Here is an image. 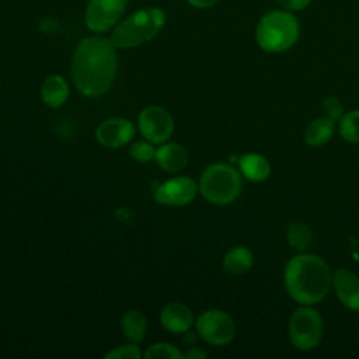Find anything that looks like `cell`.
I'll use <instances>...</instances> for the list:
<instances>
[{
	"instance_id": "obj_13",
	"label": "cell",
	"mask_w": 359,
	"mask_h": 359,
	"mask_svg": "<svg viewBox=\"0 0 359 359\" xmlns=\"http://www.w3.org/2000/svg\"><path fill=\"white\" fill-rule=\"evenodd\" d=\"M194 314L191 309L182 303H168L160 311V324L168 332L184 334L194 325Z\"/></svg>"
},
{
	"instance_id": "obj_19",
	"label": "cell",
	"mask_w": 359,
	"mask_h": 359,
	"mask_svg": "<svg viewBox=\"0 0 359 359\" xmlns=\"http://www.w3.org/2000/svg\"><path fill=\"white\" fill-rule=\"evenodd\" d=\"M121 328L129 342H142L147 330V321L144 314L139 310H128L121 320Z\"/></svg>"
},
{
	"instance_id": "obj_7",
	"label": "cell",
	"mask_w": 359,
	"mask_h": 359,
	"mask_svg": "<svg viewBox=\"0 0 359 359\" xmlns=\"http://www.w3.org/2000/svg\"><path fill=\"white\" fill-rule=\"evenodd\" d=\"M198 335L212 345H227L236 335L233 317L219 309H209L198 316L195 321Z\"/></svg>"
},
{
	"instance_id": "obj_20",
	"label": "cell",
	"mask_w": 359,
	"mask_h": 359,
	"mask_svg": "<svg viewBox=\"0 0 359 359\" xmlns=\"http://www.w3.org/2000/svg\"><path fill=\"white\" fill-rule=\"evenodd\" d=\"M313 234L310 227L303 222H293L286 229V241L290 248L303 252L311 244Z\"/></svg>"
},
{
	"instance_id": "obj_9",
	"label": "cell",
	"mask_w": 359,
	"mask_h": 359,
	"mask_svg": "<svg viewBox=\"0 0 359 359\" xmlns=\"http://www.w3.org/2000/svg\"><path fill=\"white\" fill-rule=\"evenodd\" d=\"M128 0H90L86 10V25L94 32H105L118 24Z\"/></svg>"
},
{
	"instance_id": "obj_1",
	"label": "cell",
	"mask_w": 359,
	"mask_h": 359,
	"mask_svg": "<svg viewBox=\"0 0 359 359\" xmlns=\"http://www.w3.org/2000/svg\"><path fill=\"white\" fill-rule=\"evenodd\" d=\"M118 69L116 48L102 36L84 38L72 57V77L80 94L97 98L114 84Z\"/></svg>"
},
{
	"instance_id": "obj_23",
	"label": "cell",
	"mask_w": 359,
	"mask_h": 359,
	"mask_svg": "<svg viewBox=\"0 0 359 359\" xmlns=\"http://www.w3.org/2000/svg\"><path fill=\"white\" fill-rule=\"evenodd\" d=\"M130 157L135 161L139 163H149L151 160H154L156 156V149L153 147V143L146 140V142H136L135 144L130 146Z\"/></svg>"
},
{
	"instance_id": "obj_10",
	"label": "cell",
	"mask_w": 359,
	"mask_h": 359,
	"mask_svg": "<svg viewBox=\"0 0 359 359\" xmlns=\"http://www.w3.org/2000/svg\"><path fill=\"white\" fill-rule=\"evenodd\" d=\"M198 191L192 178L180 175L160 184L154 191V199L167 206H185L194 201Z\"/></svg>"
},
{
	"instance_id": "obj_2",
	"label": "cell",
	"mask_w": 359,
	"mask_h": 359,
	"mask_svg": "<svg viewBox=\"0 0 359 359\" xmlns=\"http://www.w3.org/2000/svg\"><path fill=\"white\" fill-rule=\"evenodd\" d=\"M287 294L299 304L320 303L332 287V271L318 255L302 252L290 258L283 271Z\"/></svg>"
},
{
	"instance_id": "obj_16",
	"label": "cell",
	"mask_w": 359,
	"mask_h": 359,
	"mask_svg": "<svg viewBox=\"0 0 359 359\" xmlns=\"http://www.w3.org/2000/svg\"><path fill=\"white\" fill-rule=\"evenodd\" d=\"M238 168L244 178L251 182H262L271 174L269 161L258 153H247L238 158Z\"/></svg>"
},
{
	"instance_id": "obj_21",
	"label": "cell",
	"mask_w": 359,
	"mask_h": 359,
	"mask_svg": "<svg viewBox=\"0 0 359 359\" xmlns=\"http://www.w3.org/2000/svg\"><path fill=\"white\" fill-rule=\"evenodd\" d=\"M338 130L344 140L359 143V109H352L339 119Z\"/></svg>"
},
{
	"instance_id": "obj_12",
	"label": "cell",
	"mask_w": 359,
	"mask_h": 359,
	"mask_svg": "<svg viewBox=\"0 0 359 359\" xmlns=\"http://www.w3.org/2000/svg\"><path fill=\"white\" fill-rule=\"evenodd\" d=\"M332 287L338 300L349 310L359 311V276L353 272L338 268L332 272Z\"/></svg>"
},
{
	"instance_id": "obj_14",
	"label": "cell",
	"mask_w": 359,
	"mask_h": 359,
	"mask_svg": "<svg viewBox=\"0 0 359 359\" xmlns=\"http://www.w3.org/2000/svg\"><path fill=\"white\" fill-rule=\"evenodd\" d=\"M154 160L167 172H180L188 165V151L178 143H163L156 149Z\"/></svg>"
},
{
	"instance_id": "obj_29",
	"label": "cell",
	"mask_w": 359,
	"mask_h": 359,
	"mask_svg": "<svg viewBox=\"0 0 359 359\" xmlns=\"http://www.w3.org/2000/svg\"><path fill=\"white\" fill-rule=\"evenodd\" d=\"M130 216H132V213H130V210L126 209V208H121V209L116 210V217H118L121 222H123V223L129 222V220H130Z\"/></svg>"
},
{
	"instance_id": "obj_24",
	"label": "cell",
	"mask_w": 359,
	"mask_h": 359,
	"mask_svg": "<svg viewBox=\"0 0 359 359\" xmlns=\"http://www.w3.org/2000/svg\"><path fill=\"white\" fill-rule=\"evenodd\" d=\"M142 356L137 344L129 342L116 348H112L109 352L105 353L108 359H139Z\"/></svg>"
},
{
	"instance_id": "obj_18",
	"label": "cell",
	"mask_w": 359,
	"mask_h": 359,
	"mask_svg": "<svg viewBox=\"0 0 359 359\" xmlns=\"http://www.w3.org/2000/svg\"><path fill=\"white\" fill-rule=\"evenodd\" d=\"M335 132V121L328 116H320L313 119L306 130H304V140L311 147H318L327 143Z\"/></svg>"
},
{
	"instance_id": "obj_8",
	"label": "cell",
	"mask_w": 359,
	"mask_h": 359,
	"mask_svg": "<svg viewBox=\"0 0 359 359\" xmlns=\"http://www.w3.org/2000/svg\"><path fill=\"white\" fill-rule=\"evenodd\" d=\"M137 128L142 136L153 144L164 143L174 132V119L165 108L150 105L139 114Z\"/></svg>"
},
{
	"instance_id": "obj_17",
	"label": "cell",
	"mask_w": 359,
	"mask_h": 359,
	"mask_svg": "<svg viewBox=\"0 0 359 359\" xmlns=\"http://www.w3.org/2000/svg\"><path fill=\"white\" fill-rule=\"evenodd\" d=\"M254 254L244 245L230 248L223 257V269L230 275H243L251 269Z\"/></svg>"
},
{
	"instance_id": "obj_3",
	"label": "cell",
	"mask_w": 359,
	"mask_h": 359,
	"mask_svg": "<svg viewBox=\"0 0 359 359\" xmlns=\"http://www.w3.org/2000/svg\"><path fill=\"white\" fill-rule=\"evenodd\" d=\"M302 34L296 13L273 8L264 13L255 25V42L266 53H282L296 45Z\"/></svg>"
},
{
	"instance_id": "obj_27",
	"label": "cell",
	"mask_w": 359,
	"mask_h": 359,
	"mask_svg": "<svg viewBox=\"0 0 359 359\" xmlns=\"http://www.w3.org/2000/svg\"><path fill=\"white\" fill-rule=\"evenodd\" d=\"M219 0H188V3L196 8H209L213 7Z\"/></svg>"
},
{
	"instance_id": "obj_22",
	"label": "cell",
	"mask_w": 359,
	"mask_h": 359,
	"mask_svg": "<svg viewBox=\"0 0 359 359\" xmlns=\"http://www.w3.org/2000/svg\"><path fill=\"white\" fill-rule=\"evenodd\" d=\"M146 359H181L184 353L172 344L157 342L150 345L144 352Z\"/></svg>"
},
{
	"instance_id": "obj_26",
	"label": "cell",
	"mask_w": 359,
	"mask_h": 359,
	"mask_svg": "<svg viewBox=\"0 0 359 359\" xmlns=\"http://www.w3.org/2000/svg\"><path fill=\"white\" fill-rule=\"evenodd\" d=\"M275 3L278 4V7L293 11V13H299L306 10L313 0H275Z\"/></svg>"
},
{
	"instance_id": "obj_5",
	"label": "cell",
	"mask_w": 359,
	"mask_h": 359,
	"mask_svg": "<svg viewBox=\"0 0 359 359\" xmlns=\"http://www.w3.org/2000/svg\"><path fill=\"white\" fill-rule=\"evenodd\" d=\"M198 188L208 202L213 205H229L241 192V172L226 163L210 164L203 170Z\"/></svg>"
},
{
	"instance_id": "obj_6",
	"label": "cell",
	"mask_w": 359,
	"mask_h": 359,
	"mask_svg": "<svg viewBox=\"0 0 359 359\" xmlns=\"http://www.w3.org/2000/svg\"><path fill=\"white\" fill-rule=\"evenodd\" d=\"M324 332V323L320 313L309 304H300L290 316L287 334L292 345L299 351L314 349Z\"/></svg>"
},
{
	"instance_id": "obj_15",
	"label": "cell",
	"mask_w": 359,
	"mask_h": 359,
	"mask_svg": "<svg viewBox=\"0 0 359 359\" xmlns=\"http://www.w3.org/2000/svg\"><path fill=\"white\" fill-rule=\"evenodd\" d=\"M39 93H41L42 101L48 107L59 108L67 101L70 94V87L62 76L53 74L43 80V83L41 84Z\"/></svg>"
},
{
	"instance_id": "obj_25",
	"label": "cell",
	"mask_w": 359,
	"mask_h": 359,
	"mask_svg": "<svg viewBox=\"0 0 359 359\" xmlns=\"http://www.w3.org/2000/svg\"><path fill=\"white\" fill-rule=\"evenodd\" d=\"M321 107L323 109L327 112L325 116L331 118L332 121L335 122H339V119L344 116V107L342 104L337 100V98H332V97H328V98H324L323 102H321Z\"/></svg>"
},
{
	"instance_id": "obj_28",
	"label": "cell",
	"mask_w": 359,
	"mask_h": 359,
	"mask_svg": "<svg viewBox=\"0 0 359 359\" xmlns=\"http://www.w3.org/2000/svg\"><path fill=\"white\" fill-rule=\"evenodd\" d=\"M205 356H206V353L199 348H191L188 351V353L184 355V358H189V359H201V358H205Z\"/></svg>"
},
{
	"instance_id": "obj_4",
	"label": "cell",
	"mask_w": 359,
	"mask_h": 359,
	"mask_svg": "<svg viewBox=\"0 0 359 359\" xmlns=\"http://www.w3.org/2000/svg\"><path fill=\"white\" fill-rule=\"evenodd\" d=\"M165 22V14L158 7L139 10L118 22L109 36L115 48H135L153 39Z\"/></svg>"
},
{
	"instance_id": "obj_11",
	"label": "cell",
	"mask_w": 359,
	"mask_h": 359,
	"mask_svg": "<svg viewBox=\"0 0 359 359\" xmlns=\"http://www.w3.org/2000/svg\"><path fill=\"white\" fill-rule=\"evenodd\" d=\"M135 126L125 118H109L102 121L95 129V139L108 149L126 146L135 136Z\"/></svg>"
}]
</instances>
